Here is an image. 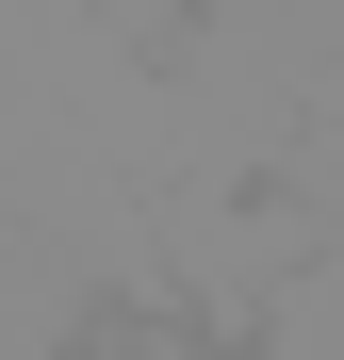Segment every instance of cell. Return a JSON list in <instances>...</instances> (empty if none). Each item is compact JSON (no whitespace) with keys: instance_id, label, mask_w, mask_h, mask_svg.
<instances>
[{"instance_id":"1","label":"cell","mask_w":344,"mask_h":360,"mask_svg":"<svg viewBox=\"0 0 344 360\" xmlns=\"http://www.w3.org/2000/svg\"><path fill=\"white\" fill-rule=\"evenodd\" d=\"M246 360H344V246H328V262H295V278L246 311Z\"/></svg>"}]
</instances>
